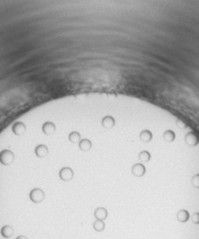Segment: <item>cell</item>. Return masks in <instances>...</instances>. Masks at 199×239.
I'll list each match as a JSON object with an SVG mask.
<instances>
[{"label": "cell", "mask_w": 199, "mask_h": 239, "mask_svg": "<svg viewBox=\"0 0 199 239\" xmlns=\"http://www.w3.org/2000/svg\"><path fill=\"white\" fill-rule=\"evenodd\" d=\"M13 159H14V155L12 151L10 150H3V151L0 153V162L2 164L9 165L12 163Z\"/></svg>", "instance_id": "obj_1"}, {"label": "cell", "mask_w": 199, "mask_h": 239, "mask_svg": "<svg viewBox=\"0 0 199 239\" xmlns=\"http://www.w3.org/2000/svg\"><path fill=\"white\" fill-rule=\"evenodd\" d=\"M44 196H45L44 192L41 189H33L30 194V199H32L33 202H36V203L41 202V201L44 199Z\"/></svg>", "instance_id": "obj_2"}, {"label": "cell", "mask_w": 199, "mask_h": 239, "mask_svg": "<svg viewBox=\"0 0 199 239\" xmlns=\"http://www.w3.org/2000/svg\"><path fill=\"white\" fill-rule=\"evenodd\" d=\"M13 234H14V230L11 225H4L1 229H0V234L1 236L5 239H10L12 237Z\"/></svg>", "instance_id": "obj_3"}, {"label": "cell", "mask_w": 199, "mask_h": 239, "mask_svg": "<svg viewBox=\"0 0 199 239\" xmlns=\"http://www.w3.org/2000/svg\"><path fill=\"white\" fill-rule=\"evenodd\" d=\"M60 177L65 181H67V180H70L72 177H73V171L68 167H65L61 170L60 172Z\"/></svg>", "instance_id": "obj_4"}, {"label": "cell", "mask_w": 199, "mask_h": 239, "mask_svg": "<svg viewBox=\"0 0 199 239\" xmlns=\"http://www.w3.org/2000/svg\"><path fill=\"white\" fill-rule=\"evenodd\" d=\"M94 216L97 220H104L105 218L107 217V211H106L104 208H98V209L95 211Z\"/></svg>", "instance_id": "obj_5"}, {"label": "cell", "mask_w": 199, "mask_h": 239, "mask_svg": "<svg viewBox=\"0 0 199 239\" xmlns=\"http://www.w3.org/2000/svg\"><path fill=\"white\" fill-rule=\"evenodd\" d=\"M132 172L137 177H141L145 174V167H144V165L140 164V163L139 164H136L133 166Z\"/></svg>", "instance_id": "obj_6"}, {"label": "cell", "mask_w": 199, "mask_h": 239, "mask_svg": "<svg viewBox=\"0 0 199 239\" xmlns=\"http://www.w3.org/2000/svg\"><path fill=\"white\" fill-rule=\"evenodd\" d=\"M47 153H49V150H47L46 145L40 144V145L37 146L36 149H35L36 156H38L39 158H44V157H46L47 155Z\"/></svg>", "instance_id": "obj_7"}, {"label": "cell", "mask_w": 199, "mask_h": 239, "mask_svg": "<svg viewBox=\"0 0 199 239\" xmlns=\"http://www.w3.org/2000/svg\"><path fill=\"white\" fill-rule=\"evenodd\" d=\"M176 217H177L178 221L184 223V222H187L189 220V218H190V214H189V212L186 210H181L177 213Z\"/></svg>", "instance_id": "obj_8"}, {"label": "cell", "mask_w": 199, "mask_h": 239, "mask_svg": "<svg viewBox=\"0 0 199 239\" xmlns=\"http://www.w3.org/2000/svg\"><path fill=\"white\" fill-rule=\"evenodd\" d=\"M93 228L96 231H102L105 228V224L104 220H96L93 224Z\"/></svg>", "instance_id": "obj_9"}, {"label": "cell", "mask_w": 199, "mask_h": 239, "mask_svg": "<svg viewBox=\"0 0 199 239\" xmlns=\"http://www.w3.org/2000/svg\"><path fill=\"white\" fill-rule=\"evenodd\" d=\"M80 148L83 151H88L91 148V142L88 139H83L80 141Z\"/></svg>", "instance_id": "obj_10"}, {"label": "cell", "mask_w": 199, "mask_h": 239, "mask_svg": "<svg viewBox=\"0 0 199 239\" xmlns=\"http://www.w3.org/2000/svg\"><path fill=\"white\" fill-rule=\"evenodd\" d=\"M13 131L16 135H20L23 134L24 131H25V126H24L23 124H16L13 127Z\"/></svg>", "instance_id": "obj_11"}, {"label": "cell", "mask_w": 199, "mask_h": 239, "mask_svg": "<svg viewBox=\"0 0 199 239\" xmlns=\"http://www.w3.org/2000/svg\"><path fill=\"white\" fill-rule=\"evenodd\" d=\"M50 125V124H46L44 125V127H43V130H44V132L46 133V134H51V133H52L53 131H54V125L52 124L51 126H49Z\"/></svg>", "instance_id": "obj_12"}, {"label": "cell", "mask_w": 199, "mask_h": 239, "mask_svg": "<svg viewBox=\"0 0 199 239\" xmlns=\"http://www.w3.org/2000/svg\"><path fill=\"white\" fill-rule=\"evenodd\" d=\"M139 159L140 160H142V161H148L150 159V154L147 152V151H143L139 154Z\"/></svg>", "instance_id": "obj_13"}, {"label": "cell", "mask_w": 199, "mask_h": 239, "mask_svg": "<svg viewBox=\"0 0 199 239\" xmlns=\"http://www.w3.org/2000/svg\"><path fill=\"white\" fill-rule=\"evenodd\" d=\"M69 139H70L71 141L76 142L78 141H80V135H79L78 133H76V132L71 133L70 136H69Z\"/></svg>", "instance_id": "obj_14"}, {"label": "cell", "mask_w": 199, "mask_h": 239, "mask_svg": "<svg viewBox=\"0 0 199 239\" xmlns=\"http://www.w3.org/2000/svg\"><path fill=\"white\" fill-rule=\"evenodd\" d=\"M15 239H28V237L25 236V235H19V236H17Z\"/></svg>", "instance_id": "obj_15"}]
</instances>
